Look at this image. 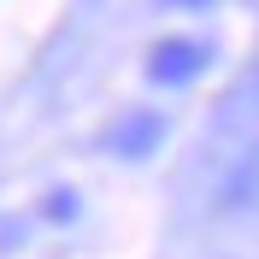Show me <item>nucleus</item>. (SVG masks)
Masks as SVG:
<instances>
[{"instance_id":"nucleus-1","label":"nucleus","mask_w":259,"mask_h":259,"mask_svg":"<svg viewBox=\"0 0 259 259\" xmlns=\"http://www.w3.org/2000/svg\"><path fill=\"white\" fill-rule=\"evenodd\" d=\"M206 59L212 53L200 48V41H159V48L147 53V77L159 82V89H183V82H194L200 71H206Z\"/></svg>"},{"instance_id":"nucleus-2","label":"nucleus","mask_w":259,"mask_h":259,"mask_svg":"<svg viewBox=\"0 0 259 259\" xmlns=\"http://www.w3.org/2000/svg\"><path fill=\"white\" fill-rule=\"evenodd\" d=\"M159 142H165V118L159 112H130V118H118L112 136H106V147L124 153V159H147Z\"/></svg>"},{"instance_id":"nucleus-3","label":"nucleus","mask_w":259,"mask_h":259,"mask_svg":"<svg viewBox=\"0 0 259 259\" xmlns=\"http://www.w3.org/2000/svg\"><path fill=\"white\" fill-rule=\"evenodd\" d=\"M41 212H48L53 224H71V218H77V194H71V189H53V194H48V206H41Z\"/></svg>"},{"instance_id":"nucleus-4","label":"nucleus","mask_w":259,"mask_h":259,"mask_svg":"<svg viewBox=\"0 0 259 259\" xmlns=\"http://www.w3.org/2000/svg\"><path fill=\"white\" fill-rule=\"evenodd\" d=\"M171 6H212V0H171Z\"/></svg>"}]
</instances>
